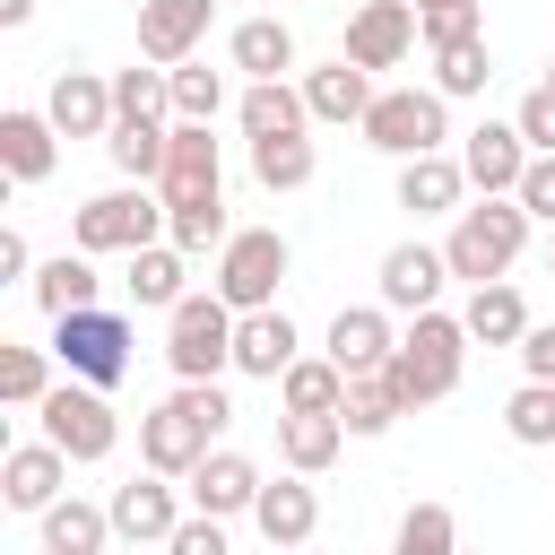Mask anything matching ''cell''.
Wrapping results in <instances>:
<instances>
[{"instance_id": "obj_1", "label": "cell", "mask_w": 555, "mask_h": 555, "mask_svg": "<svg viewBox=\"0 0 555 555\" xmlns=\"http://www.w3.org/2000/svg\"><path fill=\"white\" fill-rule=\"evenodd\" d=\"M225 425H234V399H225L217 382H182L173 399H156V408L139 416V460L165 468V477H191V468L217 451Z\"/></svg>"}, {"instance_id": "obj_2", "label": "cell", "mask_w": 555, "mask_h": 555, "mask_svg": "<svg viewBox=\"0 0 555 555\" xmlns=\"http://www.w3.org/2000/svg\"><path fill=\"white\" fill-rule=\"evenodd\" d=\"M468 347H477V338H468V321H460V312H434V304H425V312L408 321V338L390 347V382H399L408 416L460 390V373H468Z\"/></svg>"}, {"instance_id": "obj_3", "label": "cell", "mask_w": 555, "mask_h": 555, "mask_svg": "<svg viewBox=\"0 0 555 555\" xmlns=\"http://www.w3.org/2000/svg\"><path fill=\"white\" fill-rule=\"evenodd\" d=\"M529 208H520V191H477V208H460L451 217V278H468V286H486V278H512V260H520V243H529Z\"/></svg>"}, {"instance_id": "obj_4", "label": "cell", "mask_w": 555, "mask_h": 555, "mask_svg": "<svg viewBox=\"0 0 555 555\" xmlns=\"http://www.w3.org/2000/svg\"><path fill=\"white\" fill-rule=\"evenodd\" d=\"M234 304L208 286V295H182L173 312H165V364H173V382H217L225 364H234Z\"/></svg>"}, {"instance_id": "obj_5", "label": "cell", "mask_w": 555, "mask_h": 555, "mask_svg": "<svg viewBox=\"0 0 555 555\" xmlns=\"http://www.w3.org/2000/svg\"><path fill=\"white\" fill-rule=\"evenodd\" d=\"M356 130H364V147H382V156H425V147L451 139V95H442V87H382Z\"/></svg>"}, {"instance_id": "obj_6", "label": "cell", "mask_w": 555, "mask_h": 555, "mask_svg": "<svg viewBox=\"0 0 555 555\" xmlns=\"http://www.w3.org/2000/svg\"><path fill=\"white\" fill-rule=\"evenodd\" d=\"M165 191L156 182H121V191H95V199H78V217H69V234L87 243V251H139V243H156L165 234Z\"/></svg>"}, {"instance_id": "obj_7", "label": "cell", "mask_w": 555, "mask_h": 555, "mask_svg": "<svg viewBox=\"0 0 555 555\" xmlns=\"http://www.w3.org/2000/svg\"><path fill=\"white\" fill-rule=\"evenodd\" d=\"M52 356H61V373H78V382L113 390V382L130 373V321H121V312H104V304L52 312Z\"/></svg>"}, {"instance_id": "obj_8", "label": "cell", "mask_w": 555, "mask_h": 555, "mask_svg": "<svg viewBox=\"0 0 555 555\" xmlns=\"http://www.w3.org/2000/svg\"><path fill=\"white\" fill-rule=\"evenodd\" d=\"M286 234L278 225H234L225 243H217V295L234 304V312H251V304H278V278H286Z\"/></svg>"}, {"instance_id": "obj_9", "label": "cell", "mask_w": 555, "mask_h": 555, "mask_svg": "<svg viewBox=\"0 0 555 555\" xmlns=\"http://www.w3.org/2000/svg\"><path fill=\"white\" fill-rule=\"evenodd\" d=\"M35 416H43V434H52L78 468H87V460H113V442H121V416H113V408H104V390H95V382H78V373H69V382H52Z\"/></svg>"}, {"instance_id": "obj_10", "label": "cell", "mask_w": 555, "mask_h": 555, "mask_svg": "<svg viewBox=\"0 0 555 555\" xmlns=\"http://www.w3.org/2000/svg\"><path fill=\"white\" fill-rule=\"evenodd\" d=\"M416 35H425V17H416V0H356V17H347V61H364V69H399L408 52H416Z\"/></svg>"}, {"instance_id": "obj_11", "label": "cell", "mask_w": 555, "mask_h": 555, "mask_svg": "<svg viewBox=\"0 0 555 555\" xmlns=\"http://www.w3.org/2000/svg\"><path fill=\"white\" fill-rule=\"evenodd\" d=\"M173 529H182V503H173V477L165 468L113 486V538L121 546H173Z\"/></svg>"}, {"instance_id": "obj_12", "label": "cell", "mask_w": 555, "mask_h": 555, "mask_svg": "<svg viewBox=\"0 0 555 555\" xmlns=\"http://www.w3.org/2000/svg\"><path fill=\"white\" fill-rule=\"evenodd\" d=\"M156 191H165V208H182V199H217V191H225V165H217V139H208V121H173Z\"/></svg>"}, {"instance_id": "obj_13", "label": "cell", "mask_w": 555, "mask_h": 555, "mask_svg": "<svg viewBox=\"0 0 555 555\" xmlns=\"http://www.w3.org/2000/svg\"><path fill=\"white\" fill-rule=\"evenodd\" d=\"M529 139H520V121H477L468 139H460V165H468V191H520V173H529Z\"/></svg>"}, {"instance_id": "obj_14", "label": "cell", "mask_w": 555, "mask_h": 555, "mask_svg": "<svg viewBox=\"0 0 555 555\" xmlns=\"http://www.w3.org/2000/svg\"><path fill=\"white\" fill-rule=\"evenodd\" d=\"M208 17H217V0H139V61H165V69L191 61Z\"/></svg>"}, {"instance_id": "obj_15", "label": "cell", "mask_w": 555, "mask_h": 555, "mask_svg": "<svg viewBox=\"0 0 555 555\" xmlns=\"http://www.w3.org/2000/svg\"><path fill=\"white\" fill-rule=\"evenodd\" d=\"M43 113L61 121V139H104L121 104H113V78L104 69H61L52 95H43Z\"/></svg>"}, {"instance_id": "obj_16", "label": "cell", "mask_w": 555, "mask_h": 555, "mask_svg": "<svg viewBox=\"0 0 555 555\" xmlns=\"http://www.w3.org/2000/svg\"><path fill=\"white\" fill-rule=\"evenodd\" d=\"M61 477H69V451L43 434V442H17L9 460H0V503L9 512H43V503H61Z\"/></svg>"}, {"instance_id": "obj_17", "label": "cell", "mask_w": 555, "mask_h": 555, "mask_svg": "<svg viewBox=\"0 0 555 555\" xmlns=\"http://www.w3.org/2000/svg\"><path fill=\"white\" fill-rule=\"evenodd\" d=\"M52 165H61V121L9 104V113H0V173H9V182H43Z\"/></svg>"}, {"instance_id": "obj_18", "label": "cell", "mask_w": 555, "mask_h": 555, "mask_svg": "<svg viewBox=\"0 0 555 555\" xmlns=\"http://www.w3.org/2000/svg\"><path fill=\"white\" fill-rule=\"evenodd\" d=\"M460 199H468V165H460V156H442V147L399 156V208H416V217H460Z\"/></svg>"}, {"instance_id": "obj_19", "label": "cell", "mask_w": 555, "mask_h": 555, "mask_svg": "<svg viewBox=\"0 0 555 555\" xmlns=\"http://www.w3.org/2000/svg\"><path fill=\"white\" fill-rule=\"evenodd\" d=\"M442 278H451V251H434V243H390L382 251V304L390 312H425L442 295Z\"/></svg>"}, {"instance_id": "obj_20", "label": "cell", "mask_w": 555, "mask_h": 555, "mask_svg": "<svg viewBox=\"0 0 555 555\" xmlns=\"http://www.w3.org/2000/svg\"><path fill=\"white\" fill-rule=\"evenodd\" d=\"M295 321L278 312V304H251L243 321H234V373H251V382H278L286 364H295Z\"/></svg>"}, {"instance_id": "obj_21", "label": "cell", "mask_w": 555, "mask_h": 555, "mask_svg": "<svg viewBox=\"0 0 555 555\" xmlns=\"http://www.w3.org/2000/svg\"><path fill=\"white\" fill-rule=\"evenodd\" d=\"M182 486H191V512H217V520H234V512H251V503H260V486H269V477H260L243 451H208V460H199Z\"/></svg>"}, {"instance_id": "obj_22", "label": "cell", "mask_w": 555, "mask_h": 555, "mask_svg": "<svg viewBox=\"0 0 555 555\" xmlns=\"http://www.w3.org/2000/svg\"><path fill=\"white\" fill-rule=\"evenodd\" d=\"M338 451H347V416H338V408H286V416H278V460H286V468L321 477Z\"/></svg>"}, {"instance_id": "obj_23", "label": "cell", "mask_w": 555, "mask_h": 555, "mask_svg": "<svg viewBox=\"0 0 555 555\" xmlns=\"http://www.w3.org/2000/svg\"><path fill=\"white\" fill-rule=\"evenodd\" d=\"M182 260H191V251H182L173 234H156V243H139V251H130V269H121V286H130V304H139V312H173V304L191 295V286H182Z\"/></svg>"}, {"instance_id": "obj_24", "label": "cell", "mask_w": 555, "mask_h": 555, "mask_svg": "<svg viewBox=\"0 0 555 555\" xmlns=\"http://www.w3.org/2000/svg\"><path fill=\"white\" fill-rule=\"evenodd\" d=\"M251 529H260L269 546H304V538L321 529V494L304 486V468H295V477H278V486H260V503H251Z\"/></svg>"}, {"instance_id": "obj_25", "label": "cell", "mask_w": 555, "mask_h": 555, "mask_svg": "<svg viewBox=\"0 0 555 555\" xmlns=\"http://www.w3.org/2000/svg\"><path fill=\"white\" fill-rule=\"evenodd\" d=\"M382 87H373V69L364 61H321L312 78H304V104H312V121H364V104H373Z\"/></svg>"}, {"instance_id": "obj_26", "label": "cell", "mask_w": 555, "mask_h": 555, "mask_svg": "<svg viewBox=\"0 0 555 555\" xmlns=\"http://www.w3.org/2000/svg\"><path fill=\"white\" fill-rule=\"evenodd\" d=\"M390 347H399V330H390V304H347V312L330 321V356H338L347 373H373V364H390Z\"/></svg>"}, {"instance_id": "obj_27", "label": "cell", "mask_w": 555, "mask_h": 555, "mask_svg": "<svg viewBox=\"0 0 555 555\" xmlns=\"http://www.w3.org/2000/svg\"><path fill=\"white\" fill-rule=\"evenodd\" d=\"M113 546V503H43V555H104Z\"/></svg>"}, {"instance_id": "obj_28", "label": "cell", "mask_w": 555, "mask_h": 555, "mask_svg": "<svg viewBox=\"0 0 555 555\" xmlns=\"http://www.w3.org/2000/svg\"><path fill=\"white\" fill-rule=\"evenodd\" d=\"M225 52H234V69H243V78H286V69H295V26H286L278 9H260V17H243V26H234V43H225Z\"/></svg>"}, {"instance_id": "obj_29", "label": "cell", "mask_w": 555, "mask_h": 555, "mask_svg": "<svg viewBox=\"0 0 555 555\" xmlns=\"http://www.w3.org/2000/svg\"><path fill=\"white\" fill-rule=\"evenodd\" d=\"M165 139H173V121H165V113H121V121L104 130V147H113L121 182H156V173H165Z\"/></svg>"}, {"instance_id": "obj_30", "label": "cell", "mask_w": 555, "mask_h": 555, "mask_svg": "<svg viewBox=\"0 0 555 555\" xmlns=\"http://www.w3.org/2000/svg\"><path fill=\"white\" fill-rule=\"evenodd\" d=\"M234 121H243V139H278V130H304L312 104H304V87H286V78H251L243 104H234Z\"/></svg>"}, {"instance_id": "obj_31", "label": "cell", "mask_w": 555, "mask_h": 555, "mask_svg": "<svg viewBox=\"0 0 555 555\" xmlns=\"http://www.w3.org/2000/svg\"><path fill=\"white\" fill-rule=\"evenodd\" d=\"M26 286H35V304H43V312H78V304H95V295H104V278H95V251H87V243H78V251H52Z\"/></svg>"}, {"instance_id": "obj_32", "label": "cell", "mask_w": 555, "mask_h": 555, "mask_svg": "<svg viewBox=\"0 0 555 555\" xmlns=\"http://www.w3.org/2000/svg\"><path fill=\"white\" fill-rule=\"evenodd\" d=\"M460 321H468V338H477V347H520L529 304H520V286H512V278H486V286L468 295V312H460Z\"/></svg>"}, {"instance_id": "obj_33", "label": "cell", "mask_w": 555, "mask_h": 555, "mask_svg": "<svg viewBox=\"0 0 555 555\" xmlns=\"http://www.w3.org/2000/svg\"><path fill=\"white\" fill-rule=\"evenodd\" d=\"M338 416H347V434H364V442H373V434H390V425L408 416V399H399L390 364H373V373H347V408H338Z\"/></svg>"}, {"instance_id": "obj_34", "label": "cell", "mask_w": 555, "mask_h": 555, "mask_svg": "<svg viewBox=\"0 0 555 555\" xmlns=\"http://www.w3.org/2000/svg\"><path fill=\"white\" fill-rule=\"evenodd\" d=\"M251 173H260V191H304L321 173V156L304 130H278V139H251Z\"/></svg>"}, {"instance_id": "obj_35", "label": "cell", "mask_w": 555, "mask_h": 555, "mask_svg": "<svg viewBox=\"0 0 555 555\" xmlns=\"http://www.w3.org/2000/svg\"><path fill=\"white\" fill-rule=\"evenodd\" d=\"M278 399L286 408H347V364L338 356H295L278 373Z\"/></svg>"}, {"instance_id": "obj_36", "label": "cell", "mask_w": 555, "mask_h": 555, "mask_svg": "<svg viewBox=\"0 0 555 555\" xmlns=\"http://www.w3.org/2000/svg\"><path fill=\"white\" fill-rule=\"evenodd\" d=\"M503 434H512L520 451H555V382H520V390L503 399Z\"/></svg>"}, {"instance_id": "obj_37", "label": "cell", "mask_w": 555, "mask_h": 555, "mask_svg": "<svg viewBox=\"0 0 555 555\" xmlns=\"http://www.w3.org/2000/svg\"><path fill=\"white\" fill-rule=\"evenodd\" d=\"M494 61H486V35H460V43H434V87L442 95H486Z\"/></svg>"}, {"instance_id": "obj_38", "label": "cell", "mask_w": 555, "mask_h": 555, "mask_svg": "<svg viewBox=\"0 0 555 555\" xmlns=\"http://www.w3.org/2000/svg\"><path fill=\"white\" fill-rule=\"evenodd\" d=\"M52 347H0V399L9 408H43V390H52Z\"/></svg>"}, {"instance_id": "obj_39", "label": "cell", "mask_w": 555, "mask_h": 555, "mask_svg": "<svg viewBox=\"0 0 555 555\" xmlns=\"http://www.w3.org/2000/svg\"><path fill=\"white\" fill-rule=\"evenodd\" d=\"M225 113V78L208 61H173V121H217Z\"/></svg>"}, {"instance_id": "obj_40", "label": "cell", "mask_w": 555, "mask_h": 555, "mask_svg": "<svg viewBox=\"0 0 555 555\" xmlns=\"http://www.w3.org/2000/svg\"><path fill=\"white\" fill-rule=\"evenodd\" d=\"M165 234H173L182 251H217V243L234 234V225H225V191H217V199H182V208L165 217Z\"/></svg>"}, {"instance_id": "obj_41", "label": "cell", "mask_w": 555, "mask_h": 555, "mask_svg": "<svg viewBox=\"0 0 555 555\" xmlns=\"http://www.w3.org/2000/svg\"><path fill=\"white\" fill-rule=\"evenodd\" d=\"M451 538H460V520L442 503H408L399 512V555H451Z\"/></svg>"}, {"instance_id": "obj_42", "label": "cell", "mask_w": 555, "mask_h": 555, "mask_svg": "<svg viewBox=\"0 0 555 555\" xmlns=\"http://www.w3.org/2000/svg\"><path fill=\"white\" fill-rule=\"evenodd\" d=\"M425 17V52L434 43H460V35H486V9L477 0H434V9H416Z\"/></svg>"}, {"instance_id": "obj_43", "label": "cell", "mask_w": 555, "mask_h": 555, "mask_svg": "<svg viewBox=\"0 0 555 555\" xmlns=\"http://www.w3.org/2000/svg\"><path fill=\"white\" fill-rule=\"evenodd\" d=\"M520 208H529L538 225H555V147L529 156V173H520Z\"/></svg>"}, {"instance_id": "obj_44", "label": "cell", "mask_w": 555, "mask_h": 555, "mask_svg": "<svg viewBox=\"0 0 555 555\" xmlns=\"http://www.w3.org/2000/svg\"><path fill=\"white\" fill-rule=\"evenodd\" d=\"M512 121H520V139H529V147H555V87L538 78V87L520 95V113H512Z\"/></svg>"}, {"instance_id": "obj_45", "label": "cell", "mask_w": 555, "mask_h": 555, "mask_svg": "<svg viewBox=\"0 0 555 555\" xmlns=\"http://www.w3.org/2000/svg\"><path fill=\"white\" fill-rule=\"evenodd\" d=\"M173 555H225V520H217V512H191V520L173 529Z\"/></svg>"}, {"instance_id": "obj_46", "label": "cell", "mask_w": 555, "mask_h": 555, "mask_svg": "<svg viewBox=\"0 0 555 555\" xmlns=\"http://www.w3.org/2000/svg\"><path fill=\"white\" fill-rule=\"evenodd\" d=\"M520 373L529 382H555V330H538V321L520 330Z\"/></svg>"}, {"instance_id": "obj_47", "label": "cell", "mask_w": 555, "mask_h": 555, "mask_svg": "<svg viewBox=\"0 0 555 555\" xmlns=\"http://www.w3.org/2000/svg\"><path fill=\"white\" fill-rule=\"evenodd\" d=\"M0 278H35V251H26L17 225H0Z\"/></svg>"}, {"instance_id": "obj_48", "label": "cell", "mask_w": 555, "mask_h": 555, "mask_svg": "<svg viewBox=\"0 0 555 555\" xmlns=\"http://www.w3.org/2000/svg\"><path fill=\"white\" fill-rule=\"evenodd\" d=\"M35 17V0H0V26H26Z\"/></svg>"}, {"instance_id": "obj_49", "label": "cell", "mask_w": 555, "mask_h": 555, "mask_svg": "<svg viewBox=\"0 0 555 555\" xmlns=\"http://www.w3.org/2000/svg\"><path fill=\"white\" fill-rule=\"evenodd\" d=\"M546 87H555V61H546Z\"/></svg>"}, {"instance_id": "obj_50", "label": "cell", "mask_w": 555, "mask_h": 555, "mask_svg": "<svg viewBox=\"0 0 555 555\" xmlns=\"http://www.w3.org/2000/svg\"><path fill=\"white\" fill-rule=\"evenodd\" d=\"M416 9H434V0H416Z\"/></svg>"}, {"instance_id": "obj_51", "label": "cell", "mask_w": 555, "mask_h": 555, "mask_svg": "<svg viewBox=\"0 0 555 555\" xmlns=\"http://www.w3.org/2000/svg\"><path fill=\"white\" fill-rule=\"evenodd\" d=\"M546 269H555V251H546Z\"/></svg>"}, {"instance_id": "obj_52", "label": "cell", "mask_w": 555, "mask_h": 555, "mask_svg": "<svg viewBox=\"0 0 555 555\" xmlns=\"http://www.w3.org/2000/svg\"><path fill=\"white\" fill-rule=\"evenodd\" d=\"M130 9H139V0H130Z\"/></svg>"}]
</instances>
